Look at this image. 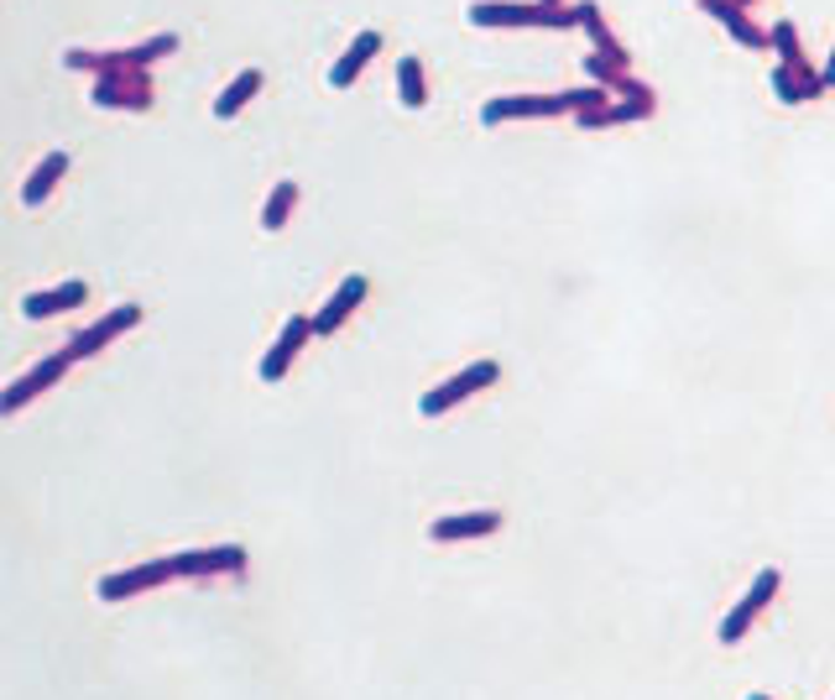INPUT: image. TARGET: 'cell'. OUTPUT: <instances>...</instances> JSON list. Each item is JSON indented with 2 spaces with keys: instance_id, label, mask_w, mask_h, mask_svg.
I'll use <instances>...</instances> for the list:
<instances>
[{
  "instance_id": "5",
  "label": "cell",
  "mask_w": 835,
  "mask_h": 700,
  "mask_svg": "<svg viewBox=\"0 0 835 700\" xmlns=\"http://www.w3.org/2000/svg\"><path fill=\"white\" fill-rule=\"evenodd\" d=\"M360 293H366V283H360V277H350V283H345V293H339V298H334V304H330V315L319 319V330H330V324H339V319L350 315V304H356Z\"/></svg>"
},
{
  "instance_id": "7",
  "label": "cell",
  "mask_w": 835,
  "mask_h": 700,
  "mask_svg": "<svg viewBox=\"0 0 835 700\" xmlns=\"http://www.w3.org/2000/svg\"><path fill=\"white\" fill-rule=\"evenodd\" d=\"M79 293H84V288H63V293H52V298H26V309H32V315H52L58 304H73Z\"/></svg>"
},
{
  "instance_id": "8",
  "label": "cell",
  "mask_w": 835,
  "mask_h": 700,
  "mask_svg": "<svg viewBox=\"0 0 835 700\" xmlns=\"http://www.w3.org/2000/svg\"><path fill=\"white\" fill-rule=\"evenodd\" d=\"M58 173H63V157H48V168L37 173V178H32V189H26V199H43V193L52 189L48 178H58Z\"/></svg>"
},
{
  "instance_id": "2",
  "label": "cell",
  "mask_w": 835,
  "mask_h": 700,
  "mask_svg": "<svg viewBox=\"0 0 835 700\" xmlns=\"http://www.w3.org/2000/svg\"><path fill=\"white\" fill-rule=\"evenodd\" d=\"M491 377H497L491 366H476L470 377H460V382H450V387H439V392H433L429 403H424V413H439V408H444V403H454V398H465V392H470V387H476V382H491Z\"/></svg>"
},
{
  "instance_id": "3",
  "label": "cell",
  "mask_w": 835,
  "mask_h": 700,
  "mask_svg": "<svg viewBox=\"0 0 835 700\" xmlns=\"http://www.w3.org/2000/svg\"><path fill=\"white\" fill-rule=\"evenodd\" d=\"M382 48V37H377V32H366V37H356V48L345 52V63H339V69H334V84H350V79H356L360 73V63H366V58H371V52Z\"/></svg>"
},
{
  "instance_id": "6",
  "label": "cell",
  "mask_w": 835,
  "mask_h": 700,
  "mask_svg": "<svg viewBox=\"0 0 835 700\" xmlns=\"http://www.w3.org/2000/svg\"><path fill=\"white\" fill-rule=\"evenodd\" d=\"M497 529V512H476V523H439V538H454V533H491Z\"/></svg>"
},
{
  "instance_id": "13",
  "label": "cell",
  "mask_w": 835,
  "mask_h": 700,
  "mask_svg": "<svg viewBox=\"0 0 835 700\" xmlns=\"http://www.w3.org/2000/svg\"><path fill=\"white\" fill-rule=\"evenodd\" d=\"M752 700H763V696H752Z\"/></svg>"
},
{
  "instance_id": "11",
  "label": "cell",
  "mask_w": 835,
  "mask_h": 700,
  "mask_svg": "<svg viewBox=\"0 0 835 700\" xmlns=\"http://www.w3.org/2000/svg\"><path fill=\"white\" fill-rule=\"evenodd\" d=\"M403 95H407V105H424V79H418L413 63H403Z\"/></svg>"
},
{
  "instance_id": "1",
  "label": "cell",
  "mask_w": 835,
  "mask_h": 700,
  "mask_svg": "<svg viewBox=\"0 0 835 700\" xmlns=\"http://www.w3.org/2000/svg\"><path fill=\"white\" fill-rule=\"evenodd\" d=\"M773 591H778V570H763V576H758V585L747 591V602H741L737 612L726 617V628H720V638H726V643H737L741 632H747V622H752V617H758V612H763V606L773 602Z\"/></svg>"
},
{
  "instance_id": "12",
  "label": "cell",
  "mask_w": 835,
  "mask_h": 700,
  "mask_svg": "<svg viewBox=\"0 0 835 700\" xmlns=\"http://www.w3.org/2000/svg\"><path fill=\"white\" fill-rule=\"evenodd\" d=\"M825 84H835V52H831V63H825Z\"/></svg>"
},
{
  "instance_id": "9",
  "label": "cell",
  "mask_w": 835,
  "mask_h": 700,
  "mask_svg": "<svg viewBox=\"0 0 835 700\" xmlns=\"http://www.w3.org/2000/svg\"><path fill=\"white\" fill-rule=\"evenodd\" d=\"M298 335H303V330H298V324H293V330H287V335H283V345H277V356H272V361H266V377H283V361H287V351H293V345H298Z\"/></svg>"
},
{
  "instance_id": "10",
  "label": "cell",
  "mask_w": 835,
  "mask_h": 700,
  "mask_svg": "<svg viewBox=\"0 0 835 700\" xmlns=\"http://www.w3.org/2000/svg\"><path fill=\"white\" fill-rule=\"evenodd\" d=\"M287 204H293V183H283V189H277L272 210H266V230H277V225H283V210H287Z\"/></svg>"
},
{
  "instance_id": "4",
  "label": "cell",
  "mask_w": 835,
  "mask_h": 700,
  "mask_svg": "<svg viewBox=\"0 0 835 700\" xmlns=\"http://www.w3.org/2000/svg\"><path fill=\"white\" fill-rule=\"evenodd\" d=\"M257 84H262V79H257V73H240L236 84H230V90H225V99H219L215 110H219V116H236L240 105H246V95H257Z\"/></svg>"
}]
</instances>
